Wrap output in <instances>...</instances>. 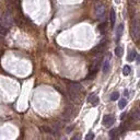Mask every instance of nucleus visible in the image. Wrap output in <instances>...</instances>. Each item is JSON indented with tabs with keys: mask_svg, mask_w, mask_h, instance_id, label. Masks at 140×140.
<instances>
[{
	"mask_svg": "<svg viewBox=\"0 0 140 140\" xmlns=\"http://www.w3.org/2000/svg\"><path fill=\"white\" fill-rule=\"evenodd\" d=\"M68 89H69V90H72V91H76V92H80V91L82 90V86H81V84H79V83L70 82Z\"/></svg>",
	"mask_w": 140,
	"mask_h": 140,
	"instance_id": "nucleus-8",
	"label": "nucleus"
},
{
	"mask_svg": "<svg viewBox=\"0 0 140 140\" xmlns=\"http://www.w3.org/2000/svg\"><path fill=\"white\" fill-rule=\"evenodd\" d=\"M105 45H106V43H105V42L100 43V44H99L98 46L94 47L93 49H92V54L98 55V54H100V53H102V52H103V49H104V47H105Z\"/></svg>",
	"mask_w": 140,
	"mask_h": 140,
	"instance_id": "nucleus-5",
	"label": "nucleus"
},
{
	"mask_svg": "<svg viewBox=\"0 0 140 140\" xmlns=\"http://www.w3.org/2000/svg\"><path fill=\"white\" fill-rule=\"evenodd\" d=\"M118 98H119V93L118 92H113V93H112V95H111V100L112 101L118 100Z\"/></svg>",
	"mask_w": 140,
	"mask_h": 140,
	"instance_id": "nucleus-21",
	"label": "nucleus"
},
{
	"mask_svg": "<svg viewBox=\"0 0 140 140\" xmlns=\"http://www.w3.org/2000/svg\"><path fill=\"white\" fill-rule=\"evenodd\" d=\"M71 117V109L70 108H68L67 111L63 113V118H66V119H69Z\"/></svg>",
	"mask_w": 140,
	"mask_h": 140,
	"instance_id": "nucleus-19",
	"label": "nucleus"
},
{
	"mask_svg": "<svg viewBox=\"0 0 140 140\" xmlns=\"http://www.w3.org/2000/svg\"><path fill=\"white\" fill-rule=\"evenodd\" d=\"M95 14H96V17H98V19H101V18L104 17V14H105V6H104L103 3H96Z\"/></svg>",
	"mask_w": 140,
	"mask_h": 140,
	"instance_id": "nucleus-3",
	"label": "nucleus"
},
{
	"mask_svg": "<svg viewBox=\"0 0 140 140\" xmlns=\"http://www.w3.org/2000/svg\"><path fill=\"white\" fill-rule=\"evenodd\" d=\"M117 134H118V129H112V130L109 131V137H111V138H116Z\"/></svg>",
	"mask_w": 140,
	"mask_h": 140,
	"instance_id": "nucleus-17",
	"label": "nucleus"
},
{
	"mask_svg": "<svg viewBox=\"0 0 140 140\" xmlns=\"http://www.w3.org/2000/svg\"><path fill=\"white\" fill-rule=\"evenodd\" d=\"M131 119H134V120H138V119H139V111H138V109H136L135 113L131 115Z\"/></svg>",
	"mask_w": 140,
	"mask_h": 140,
	"instance_id": "nucleus-20",
	"label": "nucleus"
},
{
	"mask_svg": "<svg viewBox=\"0 0 140 140\" xmlns=\"http://www.w3.org/2000/svg\"><path fill=\"white\" fill-rule=\"evenodd\" d=\"M40 130L42 132H46V134H53V132H54V130H53L50 127H48V126H40Z\"/></svg>",
	"mask_w": 140,
	"mask_h": 140,
	"instance_id": "nucleus-11",
	"label": "nucleus"
},
{
	"mask_svg": "<svg viewBox=\"0 0 140 140\" xmlns=\"http://www.w3.org/2000/svg\"><path fill=\"white\" fill-rule=\"evenodd\" d=\"M8 27H6L4 25H2L0 23V35H6L7 33H8Z\"/></svg>",
	"mask_w": 140,
	"mask_h": 140,
	"instance_id": "nucleus-16",
	"label": "nucleus"
},
{
	"mask_svg": "<svg viewBox=\"0 0 140 140\" xmlns=\"http://www.w3.org/2000/svg\"><path fill=\"white\" fill-rule=\"evenodd\" d=\"M125 117H126V113H124V114H123V115H121V116H120V118H121V119H124V118H125Z\"/></svg>",
	"mask_w": 140,
	"mask_h": 140,
	"instance_id": "nucleus-25",
	"label": "nucleus"
},
{
	"mask_svg": "<svg viewBox=\"0 0 140 140\" xmlns=\"http://www.w3.org/2000/svg\"><path fill=\"white\" fill-rule=\"evenodd\" d=\"M123 32H124V24H119L117 26V30H116V36H117V40L120 39V36L123 35Z\"/></svg>",
	"mask_w": 140,
	"mask_h": 140,
	"instance_id": "nucleus-10",
	"label": "nucleus"
},
{
	"mask_svg": "<svg viewBox=\"0 0 140 140\" xmlns=\"http://www.w3.org/2000/svg\"><path fill=\"white\" fill-rule=\"evenodd\" d=\"M88 102H89V103L92 104L93 106H96V104L99 103V98L95 95V94H93V93H92V94H91V95L88 98Z\"/></svg>",
	"mask_w": 140,
	"mask_h": 140,
	"instance_id": "nucleus-9",
	"label": "nucleus"
},
{
	"mask_svg": "<svg viewBox=\"0 0 140 140\" xmlns=\"http://www.w3.org/2000/svg\"><path fill=\"white\" fill-rule=\"evenodd\" d=\"M139 21H138V19H135L134 20V22H132V24H131V35H132V37H134L135 40H138V37H139Z\"/></svg>",
	"mask_w": 140,
	"mask_h": 140,
	"instance_id": "nucleus-2",
	"label": "nucleus"
},
{
	"mask_svg": "<svg viewBox=\"0 0 140 140\" xmlns=\"http://www.w3.org/2000/svg\"><path fill=\"white\" fill-rule=\"evenodd\" d=\"M72 129H73V126H71V127H68V128H67V132H70L71 130H72Z\"/></svg>",
	"mask_w": 140,
	"mask_h": 140,
	"instance_id": "nucleus-24",
	"label": "nucleus"
},
{
	"mask_svg": "<svg viewBox=\"0 0 140 140\" xmlns=\"http://www.w3.org/2000/svg\"><path fill=\"white\" fill-rule=\"evenodd\" d=\"M12 23H13V18H12V14H11V11H6L1 17V24L4 25L6 27H10L12 26Z\"/></svg>",
	"mask_w": 140,
	"mask_h": 140,
	"instance_id": "nucleus-1",
	"label": "nucleus"
},
{
	"mask_svg": "<svg viewBox=\"0 0 140 140\" xmlns=\"http://www.w3.org/2000/svg\"><path fill=\"white\" fill-rule=\"evenodd\" d=\"M93 138H94V135L92 134V132H90V134H88V135L85 136V139H86V140H92Z\"/></svg>",
	"mask_w": 140,
	"mask_h": 140,
	"instance_id": "nucleus-23",
	"label": "nucleus"
},
{
	"mask_svg": "<svg viewBox=\"0 0 140 140\" xmlns=\"http://www.w3.org/2000/svg\"><path fill=\"white\" fill-rule=\"evenodd\" d=\"M109 70H111V60H109V57H107L103 63V73L106 75L109 72Z\"/></svg>",
	"mask_w": 140,
	"mask_h": 140,
	"instance_id": "nucleus-7",
	"label": "nucleus"
},
{
	"mask_svg": "<svg viewBox=\"0 0 140 140\" xmlns=\"http://www.w3.org/2000/svg\"><path fill=\"white\" fill-rule=\"evenodd\" d=\"M130 67L129 66H125L124 67V69H123V73H124V76H128L129 73H130Z\"/></svg>",
	"mask_w": 140,
	"mask_h": 140,
	"instance_id": "nucleus-18",
	"label": "nucleus"
},
{
	"mask_svg": "<svg viewBox=\"0 0 140 140\" xmlns=\"http://www.w3.org/2000/svg\"><path fill=\"white\" fill-rule=\"evenodd\" d=\"M126 105H127V100L126 99H121V100L119 101V103H118V107L120 109H123V108L126 107Z\"/></svg>",
	"mask_w": 140,
	"mask_h": 140,
	"instance_id": "nucleus-15",
	"label": "nucleus"
},
{
	"mask_svg": "<svg viewBox=\"0 0 140 140\" xmlns=\"http://www.w3.org/2000/svg\"><path fill=\"white\" fill-rule=\"evenodd\" d=\"M106 26H107V24H106V22H104V23H101L99 25V30H100L101 32H104L106 30Z\"/></svg>",
	"mask_w": 140,
	"mask_h": 140,
	"instance_id": "nucleus-22",
	"label": "nucleus"
},
{
	"mask_svg": "<svg viewBox=\"0 0 140 140\" xmlns=\"http://www.w3.org/2000/svg\"><path fill=\"white\" fill-rule=\"evenodd\" d=\"M115 18H116V13H115V10L112 9L111 10V13H109V19H111V23L114 26V23H115Z\"/></svg>",
	"mask_w": 140,
	"mask_h": 140,
	"instance_id": "nucleus-12",
	"label": "nucleus"
},
{
	"mask_svg": "<svg viewBox=\"0 0 140 140\" xmlns=\"http://www.w3.org/2000/svg\"><path fill=\"white\" fill-rule=\"evenodd\" d=\"M123 53H124L123 47H120V46H117V47L115 48V55L117 56V57H121V55H123Z\"/></svg>",
	"mask_w": 140,
	"mask_h": 140,
	"instance_id": "nucleus-13",
	"label": "nucleus"
},
{
	"mask_svg": "<svg viewBox=\"0 0 140 140\" xmlns=\"http://www.w3.org/2000/svg\"><path fill=\"white\" fill-rule=\"evenodd\" d=\"M13 19H14V22L17 23V25H18V26H20V27H24L25 24H26L24 18L22 16H17L16 18H13Z\"/></svg>",
	"mask_w": 140,
	"mask_h": 140,
	"instance_id": "nucleus-6",
	"label": "nucleus"
},
{
	"mask_svg": "<svg viewBox=\"0 0 140 140\" xmlns=\"http://www.w3.org/2000/svg\"><path fill=\"white\" fill-rule=\"evenodd\" d=\"M136 56H137V52H136V50H131V52L129 53L128 58H127V59H128V61H132V60L136 58Z\"/></svg>",
	"mask_w": 140,
	"mask_h": 140,
	"instance_id": "nucleus-14",
	"label": "nucleus"
},
{
	"mask_svg": "<svg viewBox=\"0 0 140 140\" xmlns=\"http://www.w3.org/2000/svg\"><path fill=\"white\" fill-rule=\"evenodd\" d=\"M114 123H115V117H114L113 115H105V116L103 117V124H104V126L109 127V126H112Z\"/></svg>",
	"mask_w": 140,
	"mask_h": 140,
	"instance_id": "nucleus-4",
	"label": "nucleus"
}]
</instances>
